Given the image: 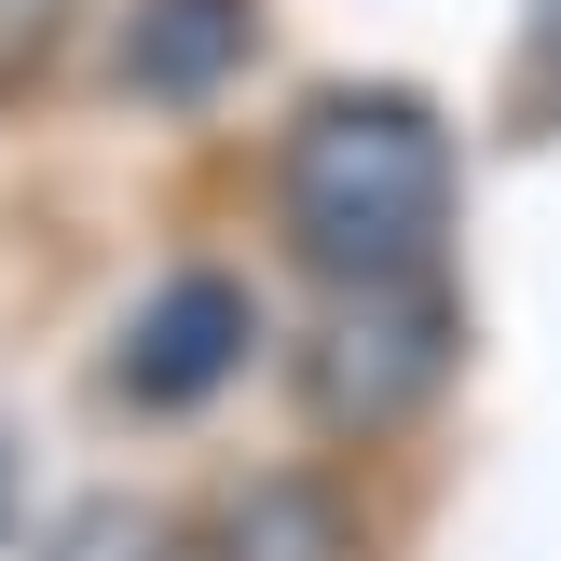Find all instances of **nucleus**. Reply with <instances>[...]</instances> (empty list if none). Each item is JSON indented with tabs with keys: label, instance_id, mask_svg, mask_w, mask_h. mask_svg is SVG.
I'll use <instances>...</instances> for the list:
<instances>
[{
	"label": "nucleus",
	"instance_id": "1",
	"mask_svg": "<svg viewBox=\"0 0 561 561\" xmlns=\"http://www.w3.org/2000/svg\"><path fill=\"white\" fill-rule=\"evenodd\" d=\"M274 206H288V247L329 288H398L453 233V124L398 82H329L288 124Z\"/></svg>",
	"mask_w": 561,
	"mask_h": 561
},
{
	"label": "nucleus",
	"instance_id": "2",
	"mask_svg": "<svg viewBox=\"0 0 561 561\" xmlns=\"http://www.w3.org/2000/svg\"><path fill=\"white\" fill-rule=\"evenodd\" d=\"M453 301H438V274H398V288H343L316 329H301V411L343 438H383L411 425V411L453 383Z\"/></svg>",
	"mask_w": 561,
	"mask_h": 561
},
{
	"label": "nucleus",
	"instance_id": "3",
	"mask_svg": "<svg viewBox=\"0 0 561 561\" xmlns=\"http://www.w3.org/2000/svg\"><path fill=\"white\" fill-rule=\"evenodd\" d=\"M247 329H261V316H247V288H233L219 261L164 274V288L124 316V343H110V398L151 411V425H164V411H206L219 383L247 370Z\"/></svg>",
	"mask_w": 561,
	"mask_h": 561
},
{
	"label": "nucleus",
	"instance_id": "4",
	"mask_svg": "<svg viewBox=\"0 0 561 561\" xmlns=\"http://www.w3.org/2000/svg\"><path fill=\"white\" fill-rule=\"evenodd\" d=\"M247 55H261V0H137L110 69L137 110H206L219 82H247Z\"/></svg>",
	"mask_w": 561,
	"mask_h": 561
},
{
	"label": "nucleus",
	"instance_id": "5",
	"mask_svg": "<svg viewBox=\"0 0 561 561\" xmlns=\"http://www.w3.org/2000/svg\"><path fill=\"white\" fill-rule=\"evenodd\" d=\"M219 548H233V561H343V493L274 466V480H247V493H233Z\"/></svg>",
	"mask_w": 561,
	"mask_h": 561
},
{
	"label": "nucleus",
	"instance_id": "6",
	"mask_svg": "<svg viewBox=\"0 0 561 561\" xmlns=\"http://www.w3.org/2000/svg\"><path fill=\"white\" fill-rule=\"evenodd\" d=\"M55 561H179V535H164L151 507H124V493H96V507H69Z\"/></svg>",
	"mask_w": 561,
	"mask_h": 561
},
{
	"label": "nucleus",
	"instance_id": "7",
	"mask_svg": "<svg viewBox=\"0 0 561 561\" xmlns=\"http://www.w3.org/2000/svg\"><path fill=\"white\" fill-rule=\"evenodd\" d=\"M55 42H69V0H0V110L55 69Z\"/></svg>",
	"mask_w": 561,
	"mask_h": 561
},
{
	"label": "nucleus",
	"instance_id": "8",
	"mask_svg": "<svg viewBox=\"0 0 561 561\" xmlns=\"http://www.w3.org/2000/svg\"><path fill=\"white\" fill-rule=\"evenodd\" d=\"M14 535H27V438L0 425V548H14Z\"/></svg>",
	"mask_w": 561,
	"mask_h": 561
},
{
	"label": "nucleus",
	"instance_id": "9",
	"mask_svg": "<svg viewBox=\"0 0 561 561\" xmlns=\"http://www.w3.org/2000/svg\"><path fill=\"white\" fill-rule=\"evenodd\" d=\"M535 69L561 82V0H535Z\"/></svg>",
	"mask_w": 561,
	"mask_h": 561
}]
</instances>
